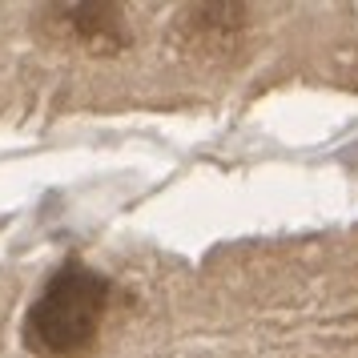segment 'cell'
Masks as SVG:
<instances>
[{
  "label": "cell",
  "mask_w": 358,
  "mask_h": 358,
  "mask_svg": "<svg viewBox=\"0 0 358 358\" xmlns=\"http://www.w3.org/2000/svg\"><path fill=\"white\" fill-rule=\"evenodd\" d=\"M41 13H45L41 17L45 20V33L57 45L97 52V57L129 45V24H125L121 4H49Z\"/></svg>",
  "instance_id": "7a4b0ae2"
},
{
  "label": "cell",
  "mask_w": 358,
  "mask_h": 358,
  "mask_svg": "<svg viewBox=\"0 0 358 358\" xmlns=\"http://www.w3.org/2000/svg\"><path fill=\"white\" fill-rule=\"evenodd\" d=\"M117 282L85 262H61L20 322V342L36 358H89L117 310Z\"/></svg>",
  "instance_id": "6da1fadb"
}]
</instances>
